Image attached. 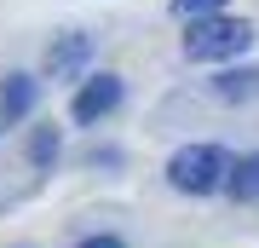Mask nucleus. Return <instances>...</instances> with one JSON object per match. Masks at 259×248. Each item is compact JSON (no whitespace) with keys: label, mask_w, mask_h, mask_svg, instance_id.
<instances>
[{"label":"nucleus","mask_w":259,"mask_h":248,"mask_svg":"<svg viewBox=\"0 0 259 248\" xmlns=\"http://www.w3.org/2000/svg\"><path fill=\"white\" fill-rule=\"evenodd\" d=\"M173 12H179V18H219V12H225V0H173Z\"/></svg>","instance_id":"obj_9"},{"label":"nucleus","mask_w":259,"mask_h":248,"mask_svg":"<svg viewBox=\"0 0 259 248\" xmlns=\"http://www.w3.org/2000/svg\"><path fill=\"white\" fill-rule=\"evenodd\" d=\"M248 46H253V23H242V18H196L190 35H185V58L219 64V58H236Z\"/></svg>","instance_id":"obj_1"},{"label":"nucleus","mask_w":259,"mask_h":248,"mask_svg":"<svg viewBox=\"0 0 259 248\" xmlns=\"http://www.w3.org/2000/svg\"><path fill=\"white\" fill-rule=\"evenodd\" d=\"M81 248H127V242H115V237H87Z\"/></svg>","instance_id":"obj_10"},{"label":"nucleus","mask_w":259,"mask_h":248,"mask_svg":"<svg viewBox=\"0 0 259 248\" xmlns=\"http://www.w3.org/2000/svg\"><path fill=\"white\" fill-rule=\"evenodd\" d=\"M225 191H231L236 202H259V156H236L225 167Z\"/></svg>","instance_id":"obj_5"},{"label":"nucleus","mask_w":259,"mask_h":248,"mask_svg":"<svg viewBox=\"0 0 259 248\" xmlns=\"http://www.w3.org/2000/svg\"><path fill=\"white\" fill-rule=\"evenodd\" d=\"M87 58H93V41H87V35H64V41H52L47 69H52V75H75Z\"/></svg>","instance_id":"obj_4"},{"label":"nucleus","mask_w":259,"mask_h":248,"mask_svg":"<svg viewBox=\"0 0 259 248\" xmlns=\"http://www.w3.org/2000/svg\"><path fill=\"white\" fill-rule=\"evenodd\" d=\"M29 156L47 167V162L58 156V133H52V127H35V133H29Z\"/></svg>","instance_id":"obj_8"},{"label":"nucleus","mask_w":259,"mask_h":248,"mask_svg":"<svg viewBox=\"0 0 259 248\" xmlns=\"http://www.w3.org/2000/svg\"><path fill=\"white\" fill-rule=\"evenodd\" d=\"M225 167H231L225 150L185 145L173 162H167V179H173V191H185V196H207V191H225Z\"/></svg>","instance_id":"obj_2"},{"label":"nucleus","mask_w":259,"mask_h":248,"mask_svg":"<svg viewBox=\"0 0 259 248\" xmlns=\"http://www.w3.org/2000/svg\"><path fill=\"white\" fill-rule=\"evenodd\" d=\"M29 104H35V81H29V75H6V92H0V116H6V121H18Z\"/></svg>","instance_id":"obj_7"},{"label":"nucleus","mask_w":259,"mask_h":248,"mask_svg":"<svg viewBox=\"0 0 259 248\" xmlns=\"http://www.w3.org/2000/svg\"><path fill=\"white\" fill-rule=\"evenodd\" d=\"M213 98H225V104L259 98V69H225L219 81H213Z\"/></svg>","instance_id":"obj_6"},{"label":"nucleus","mask_w":259,"mask_h":248,"mask_svg":"<svg viewBox=\"0 0 259 248\" xmlns=\"http://www.w3.org/2000/svg\"><path fill=\"white\" fill-rule=\"evenodd\" d=\"M115 104H121V75H93L75 92V121H104Z\"/></svg>","instance_id":"obj_3"}]
</instances>
